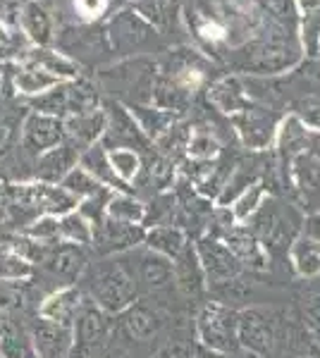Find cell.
I'll return each instance as SVG.
<instances>
[{"label": "cell", "instance_id": "e0dca14e", "mask_svg": "<svg viewBox=\"0 0 320 358\" xmlns=\"http://www.w3.org/2000/svg\"><path fill=\"white\" fill-rule=\"evenodd\" d=\"M110 213H113L115 220H125V222H139L144 217V210L139 203H134V201H127V199H120V201H113V206H110Z\"/></svg>", "mask_w": 320, "mask_h": 358}, {"label": "cell", "instance_id": "7402d4cb", "mask_svg": "<svg viewBox=\"0 0 320 358\" xmlns=\"http://www.w3.org/2000/svg\"><path fill=\"white\" fill-rule=\"evenodd\" d=\"M191 356H194V354H191V346L189 344L172 342V344H167L155 358H191Z\"/></svg>", "mask_w": 320, "mask_h": 358}, {"label": "cell", "instance_id": "8992f818", "mask_svg": "<svg viewBox=\"0 0 320 358\" xmlns=\"http://www.w3.org/2000/svg\"><path fill=\"white\" fill-rule=\"evenodd\" d=\"M77 303H79V294L74 289H65L55 294L53 299H48L43 308H41V313H43L46 320H53L57 325L67 327V322L72 320L74 310H77Z\"/></svg>", "mask_w": 320, "mask_h": 358}, {"label": "cell", "instance_id": "6da1fadb", "mask_svg": "<svg viewBox=\"0 0 320 358\" xmlns=\"http://www.w3.org/2000/svg\"><path fill=\"white\" fill-rule=\"evenodd\" d=\"M94 294L98 296L106 308L118 310L122 306H127L134 296V282L130 275L118 265H108V268L98 270L96 282H94Z\"/></svg>", "mask_w": 320, "mask_h": 358}, {"label": "cell", "instance_id": "4fadbf2b", "mask_svg": "<svg viewBox=\"0 0 320 358\" xmlns=\"http://www.w3.org/2000/svg\"><path fill=\"white\" fill-rule=\"evenodd\" d=\"M151 246L155 248V251L165 253V256H179V251H182V232L179 229H172V227H160L155 229L153 234L148 236Z\"/></svg>", "mask_w": 320, "mask_h": 358}, {"label": "cell", "instance_id": "277c9868", "mask_svg": "<svg viewBox=\"0 0 320 358\" xmlns=\"http://www.w3.org/2000/svg\"><path fill=\"white\" fill-rule=\"evenodd\" d=\"M199 253H201L203 268L208 270V275H211L213 282L223 285V282L235 280L239 265H237V258L232 256L225 246H220L218 241H203Z\"/></svg>", "mask_w": 320, "mask_h": 358}, {"label": "cell", "instance_id": "3957f363", "mask_svg": "<svg viewBox=\"0 0 320 358\" xmlns=\"http://www.w3.org/2000/svg\"><path fill=\"white\" fill-rule=\"evenodd\" d=\"M34 344L41 358H67L69 332L65 325H57L53 320H39L34 325Z\"/></svg>", "mask_w": 320, "mask_h": 358}, {"label": "cell", "instance_id": "83f0119b", "mask_svg": "<svg viewBox=\"0 0 320 358\" xmlns=\"http://www.w3.org/2000/svg\"><path fill=\"white\" fill-rule=\"evenodd\" d=\"M201 358H223V356H211V354H201Z\"/></svg>", "mask_w": 320, "mask_h": 358}, {"label": "cell", "instance_id": "cb8c5ba5", "mask_svg": "<svg viewBox=\"0 0 320 358\" xmlns=\"http://www.w3.org/2000/svg\"><path fill=\"white\" fill-rule=\"evenodd\" d=\"M57 229H60V227H57V222L41 220V222H36V227H32V234L39 236V239H43V236H55Z\"/></svg>", "mask_w": 320, "mask_h": 358}, {"label": "cell", "instance_id": "8fae6325", "mask_svg": "<svg viewBox=\"0 0 320 358\" xmlns=\"http://www.w3.org/2000/svg\"><path fill=\"white\" fill-rule=\"evenodd\" d=\"M294 263L301 275L320 273V244L313 239H301L294 246Z\"/></svg>", "mask_w": 320, "mask_h": 358}, {"label": "cell", "instance_id": "5b68a950", "mask_svg": "<svg viewBox=\"0 0 320 358\" xmlns=\"http://www.w3.org/2000/svg\"><path fill=\"white\" fill-rule=\"evenodd\" d=\"M239 337L249 349H253L256 354H263V356L270 354L272 344H275V337H272V332H270V325H267L258 313H246L242 317Z\"/></svg>", "mask_w": 320, "mask_h": 358}, {"label": "cell", "instance_id": "2e32d148", "mask_svg": "<svg viewBox=\"0 0 320 358\" xmlns=\"http://www.w3.org/2000/svg\"><path fill=\"white\" fill-rule=\"evenodd\" d=\"M139 239V232L132 224H122V222H110L106 224V241L115 246H130Z\"/></svg>", "mask_w": 320, "mask_h": 358}, {"label": "cell", "instance_id": "7a4b0ae2", "mask_svg": "<svg viewBox=\"0 0 320 358\" xmlns=\"http://www.w3.org/2000/svg\"><path fill=\"white\" fill-rule=\"evenodd\" d=\"M201 337L211 349L232 351L235 349V322L232 315L220 306H211L201 315Z\"/></svg>", "mask_w": 320, "mask_h": 358}, {"label": "cell", "instance_id": "484cf974", "mask_svg": "<svg viewBox=\"0 0 320 358\" xmlns=\"http://www.w3.org/2000/svg\"><path fill=\"white\" fill-rule=\"evenodd\" d=\"M10 136H13V122H10V120H3V122H0V151L8 146Z\"/></svg>", "mask_w": 320, "mask_h": 358}, {"label": "cell", "instance_id": "ac0fdd59", "mask_svg": "<svg viewBox=\"0 0 320 358\" xmlns=\"http://www.w3.org/2000/svg\"><path fill=\"white\" fill-rule=\"evenodd\" d=\"M60 232L65 236H69V239H74V241H89L91 239L89 224L77 215H69L67 220L60 224Z\"/></svg>", "mask_w": 320, "mask_h": 358}, {"label": "cell", "instance_id": "d6986e66", "mask_svg": "<svg viewBox=\"0 0 320 358\" xmlns=\"http://www.w3.org/2000/svg\"><path fill=\"white\" fill-rule=\"evenodd\" d=\"M179 282L187 292H199V270L191 258H184L179 263Z\"/></svg>", "mask_w": 320, "mask_h": 358}, {"label": "cell", "instance_id": "52a82bcc", "mask_svg": "<svg viewBox=\"0 0 320 358\" xmlns=\"http://www.w3.org/2000/svg\"><path fill=\"white\" fill-rule=\"evenodd\" d=\"M46 263H48L50 270L57 273V275L74 277V275L81 273L86 258H84V253H81L77 246H60V248H55L48 258H46Z\"/></svg>", "mask_w": 320, "mask_h": 358}, {"label": "cell", "instance_id": "d4e9b609", "mask_svg": "<svg viewBox=\"0 0 320 358\" xmlns=\"http://www.w3.org/2000/svg\"><path fill=\"white\" fill-rule=\"evenodd\" d=\"M306 310H308V317L320 327V294H313L311 301L306 303Z\"/></svg>", "mask_w": 320, "mask_h": 358}, {"label": "cell", "instance_id": "30bf717a", "mask_svg": "<svg viewBox=\"0 0 320 358\" xmlns=\"http://www.w3.org/2000/svg\"><path fill=\"white\" fill-rule=\"evenodd\" d=\"M60 138V124L53 122V120H46V117H34L29 120L27 124V143L32 148H48Z\"/></svg>", "mask_w": 320, "mask_h": 358}, {"label": "cell", "instance_id": "44dd1931", "mask_svg": "<svg viewBox=\"0 0 320 358\" xmlns=\"http://www.w3.org/2000/svg\"><path fill=\"white\" fill-rule=\"evenodd\" d=\"M67 189L69 192H77V194H91V192H96V184L86 175L77 172V175H72L67 179Z\"/></svg>", "mask_w": 320, "mask_h": 358}, {"label": "cell", "instance_id": "9a60e30c", "mask_svg": "<svg viewBox=\"0 0 320 358\" xmlns=\"http://www.w3.org/2000/svg\"><path fill=\"white\" fill-rule=\"evenodd\" d=\"M172 275V268L158 256H146L141 261V277L151 287H162Z\"/></svg>", "mask_w": 320, "mask_h": 358}, {"label": "cell", "instance_id": "7c38bea8", "mask_svg": "<svg viewBox=\"0 0 320 358\" xmlns=\"http://www.w3.org/2000/svg\"><path fill=\"white\" fill-rule=\"evenodd\" d=\"M125 325H127V332H130L134 339H146L155 332L158 320H155V315L146 308H134L127 313Z\"/></svg>", "mask_w": 320, "mask_h": 358}, {"label": "cell", "instance_id": "5bb4252c", "mask_svg": "<svg viewBox=\"0 0 320 358\" xmlns=\"http://www.w3.org/2000/svg\"><path fill=\"white\" fill-rule=\"evenodd\" d=\"M72 165V151L69 148H57V151L48 153L41 163V177L43 179H60Z\"/></svg>", "mask_w": 320, "mask_h": 358}, {"label": "cell", "instance_id": "ba28073f", "mask_svg": "<svg viewBox=\"0 0 320 358\" xmlns=\"http://www.w3.org/2000/svg\"><path fill=\"white\" fill-rule=\"evenodd\" d=\"M106 330H108V322L103 313L94 306L81 310L79 320H77V334L84 344H98L103 337H106Z\"/></svg>", "mask_w": 320, "mask_h": 358}, {"label": "cell", "instance_id": "9c48e42d", "mask_svg": "<svg viewBox=\"0 0 320 358\" xmlns=\"http://www.w3.org/2000/svg\"><path fill=\"white\" fill-rule=\"evenodd\" d=\"M227 244L237 253V258L256 265V268L263 265V253H260V248H258V241H256L253 234H249L246 229H230V232H227Z\"/></svg>", "mask_w": 320, "mask_h": 358}, {"label": "cell", "instance_id": "4316f807", "mask_svg": "<svg viewBox=\"0 0 320 358\" xmlns=\"http://www.w3.org/2000/svg\"><path fill=\"white\" fill-rule=\"evenodd\" d=\"M311 234L318 239V244H320V217H316V220L311 222Z\"/></svg>", "mask_w": 320, "mask_h": 358}, {"label": "cell", "instance_id": "f1b7e54d", "mask_svg": "<svg viewBox=\"0 0 320 358\" xmlns=\"http://www.w3.org/2000/svg\"><path fill=\"white\" fill-rule=\"evenodd\" d=\"M0 203H3V192H0Z\"/></svg>", "mask_w": 320, "mask_h": 358}, {"label": "cell", "instance_id": "ffe728a7", "mask_svg": "<svg viewBox=\"0 0 320 358\" xmlns=\"http://www.w3.org/2000/svg\"><path fill=\"white\" fill-rule=\"evenodd\" d=\"M113 165L122 177H132L134 172H137V158H134L132 153H115Z\"/></svg>", "mask_w": 320, "mask_h": 358}, {"label": "cell", "instance_id": "603a6c76", "mask_svg": "<svg viewBox=\"0 0 320 358\" xmlns=\"http://www.w3.org/2000/svg\"><path fill=\"white\" fill-rule=\"evenodd\" d=\"M258 199H260V189H251V194L244 196V199L239 201V206H237V215L246 217L249 213L256 208V203H258Z\"/></svg>", "mask_w": 320, "mask_h": 358}]
</instances>
